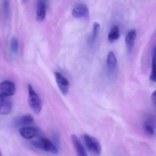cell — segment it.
Listing matches in <instances>:
<instances>
[{"mask_svg": "<svg viewBox=\"0 0 156 156\" xmlns=\"http://www.w3.org/2000/svg\"><path fill=\"white\" fill-rule=\"evenodd\" d=\"M31 143L36 148L44 152L52 154H56L58 152V148L55 143L44 136L32 141Z\"/></svg>", "mask_w": 156, "mask_h": 156, "instance_id": "6da1fadb", "label": "cell"}, {"mask_svg": "<svg viewBox=\"0 0 156 156\" xmlns=\"http://www.w3.org/2000/svg\"><path fill=\"white\" fill-rule=\"evenodd\" d=\"M28 101L29 106L35 113L38 114L41 112L42 108L41 98L31 84L28 85Z\"/></svg>", "mask_w": 156, "mask_h": 156, "instance_id": "7a4b0ae2", "label": "cell"}, {"mask_svg": "<svg viewBox=\"0 0 156 156\" xmlns=\"http://www.w3.org/2000/svg\"><path fill=\"white\" fill-rule=\"evenodd\" d=\"M83 138L88 151L93 155H100L101 148L99 141L93 136L88 134L83 135Z\"/></svg>", "mask_w": 156, "mask_h": 156, "instance_id": "3957f363", "label": "cell"}, {"mask_svg": "<svg viewBox=\"0 0 156 156\" xmlns=\"http://www.w3.org/2000/svg\"><path fill=\"white\" fill-rule=\"evenodd\" d=\"M21 136L27 140L39 138L44 136L42 131L39 128L32 126L21 127L19 130Z\"/></svg>", "mask_w": 156, "mask_h": 156, "instance_id": "277c9868", "label": "cell"}, {"mask_svg": "<svg viewBox=\"0 0 156 156\" xmlns=\"http://www.w3.org/2000/svg\"><path fill=\"white\" fill-rule=\"evenodd\" d=\"M16 91L15 84L11 81L5 80L0 83V94L10 97L14 95Z\"/></svg>", "mask_w": 156, "mask_h": 156, "instance_id": "5b68a950", "label": "cell"}, {"mask_svg": "<svg viewBox=\"0 0 156 156\" xmlns=\"http://www.w3.org/2000/svg\"><path fill=\"white\" fill-rule=\"evenodd\" d=\"M55 76L56 81L61 92L64 95H67L70 86L69 82L61 73L57 71L55 72Z\"/></svg>", "mask_w": 156, "mask_h": 156, "instance_id": "8992f818", "label": "cell"}, {"mask_svg": "<svg viewBox=\"0 0 156 156\" xmlns=\"http://www.w3.org/2000/svg\"><path fill=\"white\" fill-rule=\"evenodd\" d=\"M12 109V103L9 97L0 94V115L9 114Z\"/></svg>", "mask_w": 156, "mask_h": 156, "instance_id": "52a82bcc", "label": "cell"}, {"mask_svg": "<svg viewBox=\"0 0 156 156\" xmlns=\"http://www.w3.org/2000/svg\"><path fill=\"white\" fill-rule=\"evenodd\" d=\"M107 68L108 74L111 76L114 75L117 68V60L112 51H111L107 56Z\"/></svg>", "mask_w": 156, "mask_h": 156, "instance_id": "ba28073f", "label": "cell"}, {"mask_svg": "<svg viewBox=\"0 0 156 156\" xmlns=\"http://www.w3.org/2000/svg\"><path fill=\"white\" fill-rule=\"evenodd\" d=\"M34 118L31 115L27 114L16 118L14 121V125L16 127H23L33 123Z\"/></svg>", "mask_w": 156, "mask_h": 156, "instance_id": "9c48e42d", "label": "cell"}, {"mask_svg": "<svg viewBox=\"0 0 156 156\" xmlns=\"http://www.w3.org/2000/svg\"><path fill=\"white\" fill-rule=\"evenodd\" d=\"M73 17L76 18H80L86 17L89 14L88 7L83 4H78L72 12Z\"/></svg>", "mask_w": 156, "mask_h": 156, "instance_id": "30bf717a", "label": "cell"}, {"mask_svg": "<svg viewBox=\"0 0 156 156\" xmlns=\"http://www.w3.org/2000/svg\"><path fill=\"white\" fill-rule=\"evenodd\" d=\"M71 140L76 152L77 156H88L84 147L76 136H71Z\"/></svg>", "mask_w": 156, "mask_h": 156, "instance_id": "8fae6325", "label": "cell"}, {"mask_svg": "<svg viewBox=\"0 0 156 156\" xmlns=\"http://www.w3.org/2000/svg\"><path fill=\"white\" fill-rule=\"evenodd\" d=\"M46 3L45 0H38L37 4L36 18L39 22L43 21L45 18Z\"/></svg>", "mask_w": 156, "mask_h": 156, "instance_id": "7c38bea8", "label": "cell"}, {"mask_svg": "<svg viewBox=\"0 0 156 156\" xmlns=\"http://www.w3.org/2000/svg\"><path fill=\"white\" fill-rule=\"evenodd\" d=\"M136 36V30L133 29L127 33L126 37L125 42L128 51L131 52L134 45L135 41Z\"/></svg>", "mask_w": 156, "mask_h": 156, "instance_id": "4fadbf2b", "label": "cell"}, {"mask_svg": "<svg viewBox=\"0 0 156 156\" xmlns=\"http://www.w3.org/2000/svg\"><path fill=\"white\" fill-rule=\"evenodd\" d=\"M120 37V31L117 26H115L111 29L108 35V41L111 43L115 42Z\"/></svg>", "mask_w": 156, "mask_h": 156, "instance_id": "5bb4252c", "label": "cell"}, {"mask_svg": "<svg viewBox=\"0 0 156 156\" xmlns=\"http://www.w3.org/2000/svg\"><path fill=\"white\" fill-rule=\"evenodd\" d=\"M100 28V25L97 22L94 23L93 29L92 33L91 34L89 38V43L90 44L92 45L94 44L97 38L99 33V29Z\"/></svg>", "mask_w": 156, "mask_h": 156, "instance_id": "9a60e30c", "label": "cell"}, {"mask_svg": "<svg viewBox=\"0 0 156 156\" xmlns=\"http://www.w3.org/2000/svg\"><path fill=\"white\" fill-rule=\"evenodd\" d=\"M19 47L18 39L16 37H13L10 42V49L12 53L15 54L17 53Z\"/></svg>", "mask_w": 156, "mask_h": 156, "instance_id": "2e32d148", "label": "cell"}, {"mask_svg": "<svg viewBox=\"0 0 156 156\" xmlns=\"http://www.w3.org/2000/svg\"><path fill=\"white\" fill-rule=\"evenodd\" d=\"M3 11L4 14L6 18H8L10 15V7L9 0H3Z\"/></svg>", "mask_w": 156, "mask_h": 156, "instance_id": "e0dca14e", "label": "cell"}, {"mask_svg": "<svg viewBox=\"0 0 156 156\" xmlns=\"http://www.w3.org/2000/svg\"><path fill=\"white\" fill-rule=\"evenodd\" d=\"M144 128L147 134L153 135L154 133V130L153 126L148 122L145 123L144 124Z\"/></svg>", "mask_w": 156, "mask_h": 156, "instance_id": "ac0fdd59", "label": "cell"}, {"mask_svg": "<svg viewBox=\"0 0 156 156\" xmlns=\"http://www.w3.org/2000/svg\"><path fill=\"white\" fill-rule=\"evenodd\" d=\"M151 80L156 83V63L153 62L152 70L150 77Z\"/></svg>", "mask_w": 156, "mask_h": 156, "instance_id": "d6986e66", "label": "cell"}, {"mask_svg": "<svg viewBox=\"0 0 156 156\" xmlns=\"http://www.w3.org/2000/svg\"><path fill=\"white\" fill-rule=\"evenodd\" d=\"M53 139H54V141H55V145L58 148V145L59 144V136L57 133H53Z\"/></svg>", "mask_w": 156, "mask_h": 156, "instance_id": "ffe728a7", "label": "cell"}, {"mask_svg": "<svg viewBox=\"0 0 156 156\" xmlns=\"http://www.w3.org/2000/svg\"><path fill=\"white\" fill-rule=\"evenodd\" d=\"M152 100L154 105L156 107V90L152 94Z\"/></svg>", "mask_w": 156, "mask_h": 156, "instance_id": "44dd1931", "label": "cell"}, {"mask_svg": "<svg viewBox=\"0 0 156 156\" xmlns=\"http://www.w3.org/2000/svg\"><path fill=\"white\" fill-rule=\"evenodd\" d=\"M153 62L156 63V46L155 48L154 55V57H153Z\"/></svg>", "mask_w": 156, "mask_h": 156, "instance_id": "7402d4cb", "label": "cell"}, {"mask_svg": "<svg viewBox=\"0 0 156 156\" xmlns=\"http://www.w3.org/2000/svg\"><path fill=\"white\" fill-rule=\"evenodd\" d=\"M0 156H2V153H1V151H0Z\"/></svg>", "mask_w": 156, "mask_h": 156, "instance_id": "603a6c76", "label": "cell"}, {"mask_svg": "<svg viewBox=\"0 0 156 156\" xmlns=\"http://www.w3.org/2000/svg\"><path fill=\"white\" fill-rule=\"evenodd\" d=\"M27 0H23V2H26V1Z\"/></svg>", "mask_w": 156, "mask_h": 156, "instance_id": "cb8c5ba5", "label": "cell"}, {"mask_svg": "<svg viewBox=\"0 0 156 156\" xmlns=\"http://www.w3.org/2000/svg\"></svg>", "mask_w": 156, "mask_h": 156, "instance_id": "d4e9b609", "label": "cell"}]
</instances>
